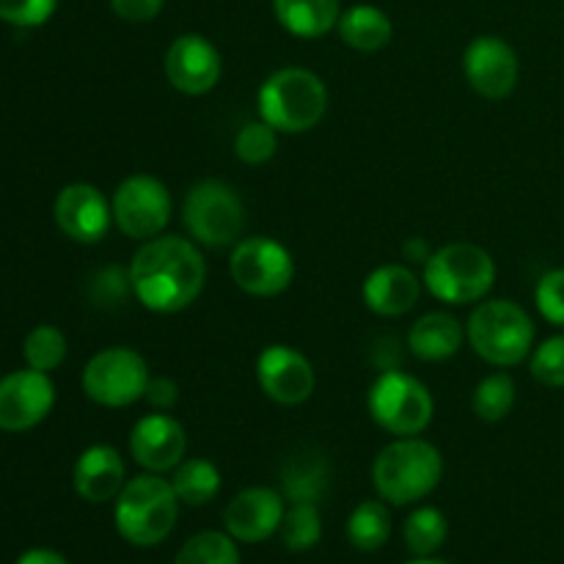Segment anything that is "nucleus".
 Instances as JSON below:
<instances>
[{
  "label": "nucleus",
  "mask_w": 564,
  "mask_h": 564,
  "mask_svg": "<svg viewBox=\"0 0 564 564\" xmlns=\"http://www.w3.org/2000/svg\"><path fill=\"white\" fill-rule=\"evenodd\" d=\"M224 72L218 47L198 33H182L165 53V77L176 91L187 97H202L213 91Z\"/></svg>",
  "instance_id": "14"
},
{
  "label": "nucleus",
  "mask_w": 564,
  "mask_h": 564,
  "mask_svg": "<svg viewBox=\"0 0 564 564\" xmlns=\"http://www.w3.org/2000/svg\"><path fill=\"white\" fill-rule=\"evenodd\" d=\"M165 0H110V9L124 22H152L163 11Z\"/></svg>",
  "instance_id": "37"
},
{
  "label": "nucleus",
  "mask_w": 564,
  "mask_h": 564,
  "mask_svg": "<svg viewBox=\"0 0 564 564\" xmlns=\"http://www.w3.org/2000/svg\"><path fill=\"white\" fill-rule=\"evenodd\" d=\"M466 336L490 367H518L532 356L534 323L516 301H485L471 312Z\"/></svg>",
  "instance_id": "5"
},
{
  "label": "nucleus",
  "mask_w": 564,
  "mask_h": 564,
  "mask_svg": "<svg viewBox=\"0 0 564 564\" xmlns=\"http://www.w3.org/2000/svg\"><path fill=\"white\" fill-rule=\"evenodd\" d=\"M419 292L422 284L405 264H383L364 279V303L380 317H400L411 312L419 301Z\"/></svg>",
  "instance_id": "20"
},
{
  "label": "nucleus",
  "mask_w": 564,
  "mask_h": 564,
  "mask_svg": "<svg viewBox=\"0 0 564 564\" xmlns=\"http://www.w3.org/2000/svg\"><path fill=\"white\" fill-rule=\"evenodd\" d=\"M180 518V499L171 479L160 474L132 477L116 496V532L135 549H152L169 540Z\"/></svg>",
  "instance_id": "3"
},
{
  "label": "nucleus",
  "mask_w": 564,
  "mask_h": 564,
  "mask_svg": "<svg viewBox=\"0 0 564 564\" xmlns=\"http://www.w3.org/2000/svg\"><path fill=\"white\" fill-rule=\"evenodd\" d=\"M444 477V457L430 441L402 435L380 449L372 466V482L386 505L408 507L433 494Z\"/></svg>",
  "instance_id": "2"
},
{
  "label": "nucleus",
  "mask_w": 564,
  "mask_h": 564,
  "mask_svg": "<svg viewBox=\"0 0 564 564\" xmlns=\"http://www.w3.org/2000/svg\"><path fill=\"white\" fill-rule=\"evenodd\" d=\"M463 72L479 97L505 99L516 91L521 64L510 42L501 36H477L463 55Z\"/></svg>",
  "instance_id": "13"
},
{
  "label": "nucleus",
  "mask_w": 564,
  "mask_h": 564,
  "mask_svg": "<svg viewBox=\"0 0 564 564\" xmlns=\"http://www.w3.org/2000/svg\"><path fill=\"white\" fill-rule=\"evenodd\" d=\"M463 339H466V330L446 312L424 314L408 330V347L422 361H446L460 350Z\"/></svg>",
  "instance_id": "21"
},
{
  "label": "nucleus",
  "mask_w": 564,
  "mask_h": 564,
  "mask_svg": "<svg viewBox=\"0 0 564 564\" xmlns=\"http://www.w3.org/2000/svg\"><path fill=\"white\" fill-rule=\"evenodd\" d=\"M471 405L482 422H501L510 416L512 405H516V380L507 372L488 375L474 389Z\"/></svg>",
  "instance_id": "27"
},
{
  "label": "nucleus",
  "mask_w": 564,
  "mask_h": 564,
  "mask_svg": "<svg viewBox=\"0 0 564 564\" xmlns=\"http://www.w3.org/2000/svg\"><path fill=\"white\" fill-rule=\"evenodd\" d=\"M529 369L538 383L549 389H564V334L551 336L543 345L534 347Z\"/></svg>",
  "instance_id": "32"
},
{
  "label": "nucleus",
  "mask_w": 564,
  "mask_h": 564,
  "mask_svg": "<svg viewBox=\"0 0 564 564\" xmlns=\"http://www.w3.org/2000/svg\"><path fill=\"white\" fill-rule=\"evenodd\" d=\"M55 224L64 231L69 240L83 242V246H94V242L105 240L113 224V209H110L108 198L102 191L88 182H75L66 185L64 191L55 196Z\"/></svg>",
  "instance_id": "15"
},
{
  "label": "nucleus",
  "mask_w": 564,
  "mask_h": 564,
  "mask_svg": "<svg viewBox=\"0 0 564 564\" xmlns=\"http://www.w3.org/2000/svg\"><path fill=\"white\" fill-rule=\"evenodd\" d=\"M187 452L185 427L174 416L165 413H149L138 419L130 433V455L132 460L149 474L174 471Z\"/></svg>",
  "instance_id": "17"
},
{
  "label": "nucleus",
  "mask_w": 564,
  "mask_h": 564,
  "mask_svg": "<svg viewBox=\"0 0 564 564\" xmlns=\"http://www.w3.org/2000/svg\"><path fill=\"white\" fill-rule=\"evenodd\" d=\"M275 20L297 39H319L339 25V0H273Z\"/></svg>",
  "instance_id": "22"
},
{
  "label": "nucleus",
  "mask_w": 564,
  "mask_h": 564,
  "mask_svg": "<svg viewBox=\"0 0 564 564\" xmlns=\"http://www.w3.org/2000/svg\"><path fill=\"white\" fill-rule=\"evenodd\" d=\"M275 149H279V130L270 127L264 119L248 121L235 138L237 158L248 165L268 163V160L275 154Z\"/></svg>",
  "instance_id": "31"
},
{
  "label": "nucleus",
  "mask_w": 564,
  "mask_h": 564,
  "mask_svg": "<svg viewBox=\"0 0 564 564\" xmlns=\"http://www.w3.org/2000/svg\"><path fill=\"white\" fill-rule=\"evenodd\" d=\"M433 394L413 375L391 369L383 372L369 389V416L397 435H422L433 422Z\"/></svg>",
  "instance_id": "7"
},
{
  "label": "nucleus",
  "mask_w": 564,
  "mask_h": 564,
  "mask_svg": "<svg viewBox=\"0 0 564 564\" xmlns=\"http://www.w3.org/2000/svg\"><path fill=\"white\" fill-rule=\"evenodd\" d=\"M55 405L53 380L36 369H20L0 380V430L25 433L47 419Z\"/></svg>",
  "instance_id": "12"
},
{
  "label": "nucleus",
  "mask_w": 564,
  "mask_h": 564,
  "mask_svg": "<svg viewBox=\"0 0 564 564\" xmlns=\"http://www.w3.org/2000/svg\"><path fill=\"white\" fill-rule=\"evenodd\" d=\"M284 496L273 488H246L229 501L224 512L226 532L237 543H264L279 534L284 521Z\"/></svg>",
  "instance_id": "18"
},
{
  "label": "nucleus",
  "mask_w": 564,
  "mask_h": 564,
  "mask_svg": "<svg viewBox=\"0 0 564 564\" xmlns=\"http://www.w3.org/2000/svg\"><path fill=\"white\" fill-rule=\"evenodd\" d=\"M534 303L551 325L564 328V268L551 270L540 279L538 290H534Z\"/></svg>",
  "instance_id": "35"
},
{
  "label": "nucleus",
  "mask_w": 564,
  "mask_h": 564,
  "mask_svg": "<svg viewBox=\"0 0 564 564\" xmlns=\"http://www.w3.org/2000/svg\"><path fill=\"white\" fill-rule=\"evenodd\" d=\"M424 284L430 295L449 306L477 303L494 290L496 262L485 248L471 242H452L438 248L424 264Z\"/></svg>",
  "instance_id": "6"
},
{
  "label": "nucleus",
  "mask_w": 564,
  "mask_h": 564,
  "mask_svg": "<svg viewBox=\"0 0 564 564\" xmlns=\"http://www.w3.org/2000/svg\"><path fill=\"white\" fill-rule=\"evenodd\" d=\"M127 292H132L130 270L124 273L121 268L99 270L91 279V286H88V295L97 306H116V303L124 301Z\"/></svg>",
  "instance_id": "36"
},
{
  "label": "nucleus",
  "mask_w": 564,
  "mask_h": 564,
  "mask_svg": "<svg viewBox=\"0 0 564 564\" xmlns=\"http://www.w3.org/2000/svg\"><path fill=\"white\" fill-rule=\"evenodd\" d=\"M113 224L132 240H154L171 220V193L149 174H132L116 187L110 198Z\"/></svg>",
  "instance_id": "11"
},
{
  "label": "nucleus",
  "mask_w": 564,
  "mask_h": 564,
  "mask_svg": "<svg viewBox=\"0 0 564 564\" xmlns=\"http://www.w3.org/2000/svg\"><path fill=\"white\" fill-rule=\"evenodd\" d=\"M408 564H449V562L433 560V556H416V560H413V562H408Z\"/></svg>",
  "instance_id": "41"
},
{
  "label": "nucleus",
  "mask_w": 564,
  "mask_h": 564,
  "mask_svg": "<svg viewBox=\"0 0 564 564\" xmlns=\"http://www.w3.org/2000/svg\"><path fill=\"white\" fill-rule=\"evenodd\" d=\"M339 36L347 47L358 53H378L394 39V25L383 9L369 3H358L352 9L341 11L339 17Z\"/></svg>",
  "instance_id": "23"
},
{
  "label": "nucleus",
  "mask_w": 564,
  "mask_h": 564,
  "mask_svg": "<svg viewBox=\"0 0 564 564\" xmlns=\"http://www.w3.org/2000/svg\"><path fill=\"white\" fill-rule=\"evenodd\" d=\"M182 220L196 242L209 248H226L240 242V231L246 226V207L235 187L226 182L207 180L191 187L182 207Z\"/></svg>",
  "instance_id": "8"
},
{
  "label": "nucleus",
  "mask_w": 564,
  "mask_h": 564,
  "mask_svg": "<svg viewBox=\"0 0 564 564\" xmlns=\"http://www.w3.org/2000/svg\"><path fill=\"white\" fill-rule=\"evenodd\" d=\"M174 564H240V551L229 532H198L182 545Z\"/></svg>",
  "instance_id": "29"
},
{
  "label": "nucleus",
  "mask_w": 564,
  "mask_h": 564,
  "mask_svg": "<svg viewBox=\"0 0 564 564\" xmlns=\"http://www.w3.org/2000/svg\"><path fill=\"white\" fill-rule=\"evenodd\" d=\"M147 358L132 347L99 350L83 369V391L102 408H127L143 400L149 383Z\"/></svg>",
  "instance_id": "9"
},
{
  "label": "nucleus",
  "mask_w": 564,
  "mask_h": 564,
  "mask_svg": "<svg viewBox=\"0 0 564 564\" xmlns=\"http://www.w3.org/2000/svg\"><path fill=\"white\" fill-rule=\"evenodd\" d=\"M22 358L36 372H55L66 358V336L61 334L55 325H36L31 334L25 336L22 345Z\"/></svg>",
  "instance_id": "30"
},
{
  "label": "nucleus",
  "mask_w": 564,
  "mask_h": 564,
  "mask_svg": "<svg viewBox=\"0 0 564 564\" xmlns=\"http://www.w3.org/2000/svg\"><path fill=\"white\" fill-rule=\"evenodd\" d=\"M257 380L279 405H301L314 394V367L303 352L286 345H270L257 358Z\"/></svg>",
  "instance_id": "16"
},
{
  "label": "nucleus",
  "mask_w": 564,
  "mask_h": 564,
  "mask_svg": "<svg viewBox=\"0 0 564 564\" xmlns=\"http://www.w3.org/2000/svg\"><path fill=\"white\" fill-rule=\"evenodd\" d=\"M325 488V468L323 463H295L290 466V471L284 474V490H286V499L295 505V501H314L323 496Z\"/></svg>",
  "instance_id": "33"
},
{
  "label": "nucleus",
  "mask_w": 564,
  "mask_h": 564,
  "mask_svg": "<svg viewBox=\"0 0 564 564\" xmlns=\"http://www.w3.org/2000/svg\"><path fill=\"white\" fill-rule=\"evenodd\" d=\"M143 400L152 408H158V411H169L180 400V389H176V383L171 378H149Z\"/></svg>",
  "instance_id": "38"
},
{
  "label": "nucleus",
  "mask_w": 564,
  "mask_h": 564,
  "mask_svg": "<svg viewBox=\"0 0 564 564\" xmlns=\"http://www.w3.org/2000/svg\"><path fill=\"white\" fill-rule=\"evenodd\" d=\"M14 564H69L58 551H50V549H31L20 556Z\"/></svg>",
  "instance_id": "40"
},
{
  "label": "nucleus",
  "mask_w": 564,
  "mask_h": 564,
  "mask_svg": "<svg viewBox=\"0 0 564 564\" xmlns=\"http://www.w3.org/2000/svg\"><path fill=\"white\" fill-rule=\"evenodd\" d=\"M281 540L290 551L301 554V551L314 549L323 538V521H319V510L314 501H295L290 510L284 512L281 521Z\"/></svg>",
  "instance_id": "28"
},
{
  "label": "nucleus",
  "mask_w": 564,
  "mask_h": 564,
  "mask_svg": "<svg viewBox=\"0 0 564 564\" xmlns=\"http://www.w3.org/2000/svg\"><path fill=\"white\" fill-rule=\"evenodd\" d=\"M58 9V0H0V20L17 28H39Z\"/></svg>",
  "instance_id": "34"
},
{
  "label": "nucleus",
  "mask_w": 564,
  "mask_h": 564,
  "mask_svg": "<svg viewBox=\"0 0 564 564\" xmlns=\"http://www.w3.org/2000/svg\"><path fill=\"white\" fill-rule=\"evenodd\" d=\"M405 545L413 556H433L446 543L449 523L435 507H419L405 521Z\"/></svg>",
  "instance_id": "26"
},
{
  "label": "nucleus",
  "mask_w": 564,
  "mask_h": 564,
  "mask_svg": "<svg viewBox=\"0 0 564 564\" xmlns=\"http://www.w3.org/2000/svg\"><path fill=\"white\" fill-rule=\"evenodd\" d=\"M259 116L286 135L308 132L328 110V88L314 72L286 66L262 83L257 97Z\"/></svg>",
  "instance_id": "4"
},
{
  "label": "nucleus",
  "mask_w": 564,
  "mask_h": 564,
  "mask_svg": "<svg viewBox=\"0 0 564 564\" xmlns=\"http://www.w3.org/2000/svg\"><path fill=\"white\" fill-rule=\"evenodd\" d=\"M229 273L242 292L253 297H275L295 279L292 253L273 237H248L231 251Z\"/></svg>",
  "instance_id": "10"
},
{
  "label": "nucleus",
  "mask_w": 564,
  "mask_h": 564,
  "mask_svg": "<svg viewBox=\"0 0 564 564\" xmlns=\"http://www.w3.org/2000/svg\"><path fill=\"white\" fill-rule=\"evenodd\" d=\"M77 496L88 505H105L113 501L127 485V468L119 452L113 446L94 444L77 457L75 471H72Z\"/></svg>",
  "instance_id": "19"
},
{
  "label": "nucleus",
  "mask_w": 564,
  "mask_h": 564,
  "mask_svg": "<svg viewBox=\"0 0 564 564\" xmlns=\"http://www.w3.org/2000/svg\"><path fill=\"white\" fill-rule=\"evenodd\" d=\"M174 494L180 505L187 507H204L218 496L220 490V471L215 463L204 460V457H187L174 468Z\"/></svg>",
  "instance_id": "24"
},
{
  "label": "nucleus",
  "mask_w": 564,
  "mask_h": 564,
  "mask_svg": "<svg viewBox=\"0 0 564 564\" xmlns=\"http://www.w3.org/2000/svg\"><path fill=\"white\" fill-rule=\"evenodd\" d=\"M207 281V264L196 242L154 237L138 248L130 264L132 295L154 314H176L196 303Z\"/></svg>",
  "instance_id": "1"
},
{
  "label": "nucleus",
  "mask_w": 564,
  "mask_h": 564,
  "mask_svg": "<svg viewBox=\"0 0 564 564\" xmlns=\"http://www.w3.org/2000/svg\"><path fill=\"white\" fill-rule=\"evenodd\" d=\"M391 538V512L386 501H361L347 518V540L358 551H380Z\"/></svg>",
  "instance_id": "25"
},
{
  "label": "nucleus",
  "mask_w": 564,
  "mask_h": 564,
  "mask_svg": "<svg viewBox=\"0 0 564 564\" xmlns=\"http://www.w3.org/2000/svg\"><path fill=\"white\" fill-rule=\"evenodd\" d=\"M402 257H405L408 262L427 264V259L433 257V251H430V246H427V240H424V237H411V240L402 246Z\"/></svg>",
  "instance_id": "39"
}]
</instances>
